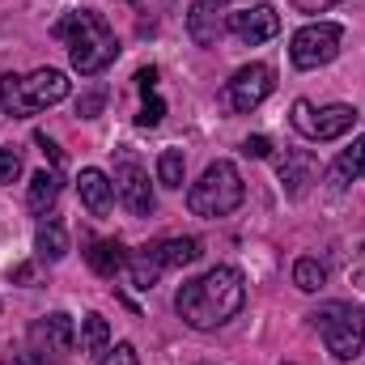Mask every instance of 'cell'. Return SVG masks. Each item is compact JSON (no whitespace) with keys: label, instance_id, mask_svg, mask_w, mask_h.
I'll use <instances>...</instances> for the list:
<instances>
[{"label":"cell","instance_id":"cell-1","mask_svg":"<svg viewBox=\"0 0 365 365\" xmlns=\"http://www.w3.org/2000/svg\"><path fill=\"white\" fill-rule=\"evenodd\" d=\"M242 302H247V280H242V272L230 268V264H217V268H208L204 276H195V280L182 284L179 297H175V310H179V319L187 327L217 331V327H225L242 310Z\"/></svg>","mask_w":365,"mask_h":365},{"label":"cell","instance_id":"cell-2","mask_svg":"<svg viewBox=\"0 0 365 365\" xmlns=\"http://www.w3.org/2000/svg\"><path fill=\"white\" fill-rule=\"evenodd\" d=\"M51 34L68 47V60H73V68H77L81 77H98V73H106V68L119 60V38H115V30H110L93 9L64 13V17L51 26Z\"/></svg>","mask_w":365,"mask_h":365},{"label":"cell","instance_id":"cell-3","mask_svg":"<svg viewBox=\"0 0 365 365\" xmlns=\"http://www.w3.org/2000/svg\"><path fill=\"white\" fill-rule=\"evenodd\" d=\"M68 90H73V86H68V77H64L60 68H34L30 77L4 73V77H0V106H4V115H13V119H30V115H38V110H47V106L64 102Z\"/></svg>","mask_w":365,"mask_h":365},{"label":"cell","instance_id":"cell-4","mask_svg":"<svg viewBox=\"0 0 365 365\" xmlns=\"http://www.w3.org/2000/svg\"><path fill=\"white\" fill-rule=\"evenodd\" d=\"M314 331L323 336L327 353L336 361H357L365 349V310L353 302H323L314 314H310Z\"/></svg>","mask_w":365,"mask_h":365},{"label":"cell","instance_id":"cell-5","mask_svg":"<svg viewBox=\"0 0 365 365\" xmlns=\"http://www.w3.org/2000/svg\"><path fill=\"white\" fill-rule=\"evenodd\" d=\"M242 195H247V187H242L238 166H234V162H212V166L200 175V182H191L187 208H191L195 217H204V221H217V217H230V212L242 204Z\"/></svg>","mask_w":365,"mask_h":365},{"label":"cell","instance_id":"cell-6","mask_svg":"<svg viewBox=\"0 0 365 365\" xmlns=\"http://www.w3.org/2000/svg\"><path fill=\"white\" fill-rule=\"evenodd\" d=\"M115 200L132 212V217H149L153 212V187H149V170H145V162L136 158V149H128V145H119L115 149Z\"/></svg>","mask_w":365,"mask_h":365},{"label":"cell","instance_id":"cell-7","mask_svg":"<svg viewBox=\"0 0 365 365\" xmlns=\"http://www.w3.org/2000/svg\"><path fill=\"white\" fill-rule=\"evenodd\" d=\"M293 128L306 136V140H340L353 123H357V106L349 102H331V106H314L306 98L293 102Z\"/></svg>","mask_w":365,"mask_h":365},{"label":"cell","instance_id":"cell-8","mask_svg":"<svg viewBox=\"0 0 365 365\" xmlns=\"http://www.w3.org/2000/svg\"><path fill=\"white\" fill-rule=\"evenodd\" d=\"M340 43H344V30H340L336 21H310V26H302V30L293 34L289 60H293V68L310 73V68L331 64V60L340 56Z\"/></svg>","mask_w":365,"mask_h":365},{"label":"cell","instance_id":"cell-9","mask_svg":"<svg viewBox=\"0 0 365 365\" xmlns=\"http://www.w3.org/2000/svg\"><path fill=\"white\" fill-rule=\"evenodd\" d=\"M276 90V73L268 64H242L230 81H225V106L251 115L255 106L268 102V93Z\"/></svg>","mask_w":365,"mask_h":365},{"label":"cell","instance_id":"cell-10","mask_svg":"<svg viewBox=\"0 0 365 365\" xmlns=\"http://www.w3.org/2000/svg\"><path fill=\"white\" fill-rule=\"evenodd\" d=\"M30 344L38 349V353H47L51 361L56 357H68L73 349H77V327H73V319L68 314H43V319H34L30 323Z\"/></svg>","mask_w":365,"mask_h":365},{"label":"cell","instance_id":"cell-11","mask_svg":"<svg viewBox=\"0 0 365 365\" xmlns=\"http://www.w3.org/2000/svg\"><path fill=\"white\" fill-rule=\"evenodd\" d=\"M225 26H230L234 38H242L247 47H259V43H268V38L280 34V13H276L272 4H251V9H242V13H230Z\"/></svg>","mask_w":365,"mask_h":365},{"label":"cell","instance_id":"cell-12","mask_svg":"<svg viewBox=\"0 0 365 365\" xmlns=\"http://www.w3.org/2000/svg\"><path fill=\"white\" fill-rule=\"evenodd\" d=\"M276 179L289 200H302L310 191V182L319 179V158L310 149H284V158L276 162Z\"/></svg>","mask_w":365,"mask_h":365},{"label":"cell","instance_id":"cell-13","mask_svg":"<svg viewBox=\"0 0 365 365\" xmlns=\"http://www.w3.org/2000/svg\"><path fill=\"white\" fill-rule=\"evenodd\" d=\"M187 34L195 47H217L221 34H225V13L217 0H195L187 9Z\"/></svg>","mask_w":365,"mask_h":365},{"label":"cell","instance_id":"cell-14","mask_svg":"<svg viewBox=\"0 0 365 365\" xmlns=\"http://www.w3.org/2000/svg\"><path fill=\"white\" fill-rule=\"evenodd\" d=\"M77 191H81V204L90 208L93 217H106L110 212V204H115V182L106 179L102 170H81V179H77Z\"/></svg>","mask_w":365,"mask_h":365},{"label":"cell","instance_id":"cell-15","mask_svg":"<svg viewBox=\"0 0 365 365\" xmlns=\"http://www.w3.org/2000/svg\"><path fill=\"white\" fill-rule=\"evenodd\" d=\"M357 179H365V136H357V140L331 162V170H327V182H331L336 191H344L349 182H357Z\"/></svg>","mask_w":365,"mask_h":365},{"label":"cell","instance_id":"cell-16","mask_svg":"<svg viewBox=\"0 0 365 365\" xmlns=\"http://www.w3.org/2000/svg\"><path fill=\"white\" fill-rule=\"evenodd\" d=\"M34 255H38L43 264H60V259L68 255V230H64L56 217H47V221L34 230Z\"/></svg>","mask_w":365,"mask_h":365},{"label":"cell","instance_id":"cell-17","mask_svg":"<svg viewBox=\"0 0 365 365\" xmlns=\"http://www.w3.org/2000/svg\"><path fill=\"white\" fill-rule=\"evenodd\" d=\"M149 251L158 255L162 268H187V264H195L204 255L195 238H162V242H149Z\"/></svg>","mask_w":365,"mask_h":365},{"label":"cell","instance_id":"cell-18","mask_svg":"<svg viewBox=\"0 0 365 365\" xmlns=\"http://www.w3.org/2000/svg\"><path fill=\"white\" fill-rule=\"evenodd\" d=\"M86 259H90V268L98 276H106V280H110V276L128 264V251H123V242H119V238H98V242H90Z\"/></svg>","mask_w":365,"mask_h":365},{"label":"cell","instance_id":"cell-19","mask_svg":"<svg viewBox=\"0 0 365 365\" xmlns=\"http://www.w3.org/2000/svg\"><path fill=\"white\" fill-rule=\"evenodd\" d=\"M56 200H60V170H38V175L30 179V191H26V204H30V212L47 217Z\"/></svg>","mask_w":365,"mask_h":365},{"label":"cell","instance_id":"cell-20","mask_svg":"<svg viewBox=\"0 0 365 365\" xmlns=\"http://www.w3.org/2000/svg\"><path fill=\"white\" fill-rule=\"evenodd\" d=\"M123 268H128V280H132V289H145V293H149V289L158 284V276L166 272V268L158 264V255H153L149 247H140V251H132Z\"/></svg>","mask_w":365,"mask_h":365},{"label":"cell","instance_id":"cell-21","mask_svg":"<svg viewBox=\"0 0 365 365\" xmlns=\"http://www.w3.org/2000/svg\"><path fill=\"white\" fill-rule=\"evenodd\" d=\"M81 349L98 357V353H106L110 349V323L102 319V314H86L81 319Z\"/></svg>","mask_w":365,"mask_h":365},{"label":"cell","instance_id":"cell-22","mask_svg":"<svg viewBox=\"0 0 365 365\" xmlns=\"http://www.w3.org/2000/svg\"><path fill=\"white\" fill-rule=\"evenodd\" d=\"M293 284H297L302 293H319V289L327 284V268H323L319 259H310V255H306V259H297V264H293Z\"/></svg>","mask_w":365,"mask_h":365},{"label":"cell","instance_id":"cell-23","mask_svg":"<svg viewBox=\"0 0 365 365\" xmlns=\"http://www.w3.org/2000/svg\"><path fill=\"white\" fill-rule=\"evenodd\" d=\"M182 175H187L182 149H166V153L158 158V182H162V187H182Z\"/></svg>","mask_w":365,"mask_h":365},{"label":"cell","instance_id":"cell-24","mask_svg":"<svg viewBox=\"0 0 365 365\" xmlns=\"http://www.w3.org/2000/svg\"><path fill=\"white\" fill-rule=\"evenodd\" d=\"M162 115H166V102H162L158 93H145V102H140V115H136V123H140V128H158V123H162Z\"/></svg>","mask_w":365,"mask_h":365},{"label":"cell","instance_id":"cell-25","mask_svg":"<svg viewBox=\"0 0 365 365\" xmlns=\"http://www.w3.org/2000/svg\"><path fill=\"white\" fill-rule=\"evenodd\" d=\"M21 175V153L9 145V149H0V182H13Z\"/></svg>","mask_w":365,"mask_h":365},{"label":"cell","instance_id":"cell-26","mask_svg":"<svg viewBox=\"0 0 365 365\" xmlns=\"http://www.w3.org/2000/svg\"><path fill=\"white\" fill-rule=\"evenodd\" d=\"M98 365H140V357H136V349L123 340V344H115V349H106V357Z\"/></svg>","mask_w":365,"mask_h":365},{"label":"cell","instance_id":"cell-27","mask_svg":"<svg viewBox=\"0 0 365 365\" xmlns=\"http://www.w3.org/2000/svg\"><path fill=\"white\" fill-rule=\"evenodd\" d=\"M34 145H38V153H43V158H51V166H60V162H64V149H60L47 132H34Z\"/></svg>","mask_w":365,"mask_h":365},{"label":"cell","instance_id":"cell-28","mask_svg":"<svg viewBox=\"0 0 365 365\" xmlns=\"http://www.w3.org/2000/svg\"><path fill=\"white\" fill-rule=\"evenodd\" d=\"M102 102H106V93H102V90L86 93V98H81V102H77V115H81V119H93V115H98V110H102Z\"/></svg>","mask_w":365,"mask_h":365},{"label":"cell","instance_id":"cell-29","mask_svg":"<svg viewBox=\"0 0 365 365\" xmlns=\"http://www.w3.org/2000/svg\"><path fill=\"white\" fill-rule=\"evenodd\" d=\"M4 365H56L47 353H38V349H30V353H13V357H4Z\"/></svg>","mask_w":365,"mask_h":365},{"label":"cell","instance_id":"cell-30","mask_svg":"<svg viewBox=\"0 0 365 365\" xmlns=\"http://www.w3.org/2000/svg\"><path fill=\"white\" fill-rule=\"evenodd\" d=\"M242 153H247V158H268V153H272V145H268V136H247Z\"/></svg>","mask_w":365,"mask_h":365},{"label":"cell","instance_id":"cell-31","mask_svg":"<svg viewBox=\"0 0 365 365\" xmlns=\"http://www.w3.org/2000/svg\"><path fill=\"white\" fill-rule=\"evenodd\" d=\"M136 90H140V93H153V90H158V68H153V64L136 73Z\"/></svg>","mask_w":365,"mask_h":365},{"label":"cell","instance_id":"cell-32","mask_svg":"<svg viewBox=\"0 0 365 365\" xmlns=\"http://www.w3.org/2000/svg\"><path fill=\"white\" fill-rule=\"evenodd\" d=\"M331 4H340V0H293L297 13H327Z\"/></svg>","mask_w":365,"mask_h":365},{"label":"cell","instance_id":"cell-33","mask_svg":"<svg viewBox=\"0 0 365 365\" xmlns=\"http://www.w3.org/2000/svg\"><path fill=\"white\" fill-rule=\"evenodd\" d=\"M30 272H34V268H30V264H21V268H13V280H30Z\"/></svg>","mask_w":365,"mask_h":365},{"label":"cell","instance_id":"cell-34","mask_svg":"<svg viewBox=\"0 0 365 365\" xmlns=\"http://www.w3.org/2000/svg\"><path fill=\"white\" fill-rule=\"evenodd\" d=\"M217 4H221V9H225V4H230V0H217Z\"/></svg>","mask_w":365,"mask_h":365},{"label":"cell","instance_id":"cell-35","mask_svg":"<svg viewBox=\"0 0 365 365\" xmlns=\"http://www.w3.org/2000/svg\"><path fill=\"white\" fill-rule=\"evenodd\" d=\"M280 365H289V361H280Z\"/></svg>","mask_w":365,"mask_h":365},{"label":"cell","instance_id":"cell-36","mask_svg":"<svg viewBox=\"0 0 365 365\" xmlns=\"http://www.w3.org/2000/svg\"><path fill=\"white\" fill-rule=\"evenodd\" d=\"M132 4H136V0H132Z\"/></svg>","mask_w":365,"mask_h":365}]
</instances>
